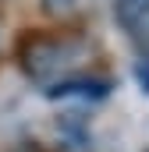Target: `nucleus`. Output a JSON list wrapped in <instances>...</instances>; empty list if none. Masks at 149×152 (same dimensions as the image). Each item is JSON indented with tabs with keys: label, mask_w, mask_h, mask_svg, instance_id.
<instances>
[{
	"label": "nucleus",
	"mask_w": 149,
	"mask_h": 152,
	"mask_svg": "<svg viewBox=\"0 0 149 152\" xmlns=\"http://www.w3.org/2000/svg\"><path fill=\"white\" fill-rule=\"evenodd\" d=\"M89 60V42L74 36H32L21 42V67L39 85H57Z\"/></svg>",
	"instance_id": "nucleus-1"
},
{
	"label": "nucleus",
	"mask_w": 149,
	"mask_h": 152,
	"mask_svg": "<svg viewBox=\"0 0 149 152\" xmlns=\"http://www.w3.org/2000/svg\"><path fill=\"white\" fill-rule=\"evenodd\" d=\"M110 92V81L107 78H60L57 85H50L46 88V96H53V99H103Z\"/></svg>",
	"instance_id": "nucleus-2"
},
{
	"label": "nucleus",
	"mask_w": 149,
	"mask_h": 152,
	"mask_svg": "<svg viewBox=\"0 0 149 152\" xmlns=\"http://www.w3.org/2000/svg\"><path fill=\"white\" fill-rule=\"evenodd\" d=\"M114 18L121 21V28L131 39L149 42V0H121L114 7Z\"/></svg>",
	"instance_id": "nucleus-3"
},
{
	"label": "nucleus",
	"mask_w": 149,
	"mask_h": 152,
	"mask_svg": "<svg viewBox=\"0 0 149 152\" xmlns=\"http://www.w3.org/2000/svg\"><path fill=\"white\" fill-rule=\"evenodd\" d=\"M74 4L78 0H43V7H46V14H71Z\"/></svg>",
	"instance_id": "nucleus-4"
},
{
	"label": "nucleus",
	"mask_w": 149,
	"mask_h": 152,
	"mask_svg": "<svg viewBox=\"0 0 149 152\" xmlns=\"http://www.w3.org/2000/svg\"><path fill=\"white\" fill-rule=\"evenodd\" d=\"M135 78H139V85L149 92V64H139V71H135Z\"/></svg>",
	"instance_id": "nucleus-5"
}]
</instances>
